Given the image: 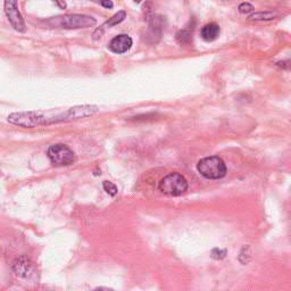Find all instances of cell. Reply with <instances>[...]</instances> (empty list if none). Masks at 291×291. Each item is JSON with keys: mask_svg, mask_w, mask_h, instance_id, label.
<instances>
[{"mask_svg": "<svg viewBox=\"0 0 291 291\" xmlns=\"http://www.w3.org/2000/svg\"><path fill=\"white\" fill-rule=\"evenodd\" d=\"M98 107L93 105H82L69 108L64 112H21L13 113L8 116V122L23 128H35L60 122L75 121L94 115Z\"/></svg>", "mask_w": 291, "mask_h": 291, "instance_id": "cell-1", "label": "cell"}, {"mask_svg": "<svg viewBox=\"0 0 291 291\" xmlns=\"http://www.w3.org/2000/svg\"><path fill=\"white\" fill-rule=\"evenodd\" d=\"M197 170L204 178L208 180H218L225 176L226 165L221 157L211 156L199 160Z\"/></svg>", "mask_w": 291, "mask_h": 291, "instance_id": "cell-2", "label": "cell"}, {"mask_svg": "<svg viewBox=\"0 0 291 291\" xmlns=\"http://www.w3.org/2000/svg\"><path fill=\"white\" fill-rule=\"evenodd\" d=\"M49 23H53L55 26H60L62 29H86L97 24V19L84 14H69L64 16L55 17Z\"/></svg>", "mask_w": 291, "mask_h": 291, "instance_id": "cell-3", "label": "cell"}, {"mask_svg": "<svg viewBox=\"0 0 291 291\" xmlns=\"http://www.w3.org/2000/svg\"><path fill=\"white\" fill-rule=\"evenodd\" d=\"M158 190L167 196H181L188 190V181L180 173H170L159 181Z\"/></svg>", "mask_w": 291, "mask_h": 291, "instance_id": "cell-4", "label": "cell"}, {"mask_svg": "<svg viewBox=\"0 0 291 291\" xmlns=\"http://www.w3.org/2000/svg\"><path fill=\"white\" fill-rule=\"evenodd\" d=\"M47 156L52 164L56 165V166H69L76 159L73 150H71L68 146L63 144L50 146L48 151H47Z\"/></svg>", "mask_w": 291, "mask_h": 291, "instance_id": "cell-5", "label": "cell"}, {"mask_svg": "<svg viewBox=\"0 0 291 291\" xmlns=\"http://www.w3.org/2000/svg\"><path fill=\"white\" fill-rule=\"evenodd\" d=\"M3 10H5L6 16L8 17L11 26L18 32L24 33L26 31V25L21 11L17 8V0H5L3 1Z\"/></svg>", "mask_w": 291, "mask_h": 291, "instance_id": "cell-6", "label": "cell"}, {"mask_svg": "<svg viewBox=\"0 0 291 291\" xmlns=\"http://www.w3.org/2000/svg\"><path fill=\"white\" fill-rule=\"evenodd\" d=\"M133 45V41L130 35L128 34H119L116 35L113 40L109 42L108 48L111 52L115 53V54H124L129 52L131 49V47Z\"/></svg>", "mask_w": 291, "mask_h": 291, "instance_id": "cell-7", "label": "cell"}, {"mask_svg": "<svg viewBox=\"0 0 291 291\" xmlns=\"http://www.w3.org/2000/svg\"><path fill=\"white\" fill-rule=\"evenodd\" d=\"M127 18V13H125L124 10H120L119 13H116L115 15H113V16L108 19V21H106L103 25H101L99 29H97L96 31L93 32V38L94 39H98L99 37H101L105 33V31L107 29H111L114 25H117L120 24L124 21V19Z\"/></svg>", "mask_w": 291, "mask_h": 291, "instance_id": "cell-8", "label": "cell"}, {"mask_svg": "<svg viewBox=\"0 0 291 291\" xmlns=\"http://www.w3.org/2000/svg\"><path fill=\"white\" fill-rule=\"evenodd\" d=\"M13 270L18 277L26 278L27 275L32 271V263L30 262V259L25 256H21L14 262Z\"/></svg>", "mask_w": 291, "mask_h": 291, "instance_id": "cell-9", "label": "cell"}, {"mask_svg": "<svg viewBox=\"0 0 291 291\" xmlns=\"http://www.w3.org/2000/svg\"><path fill=\"white\" fill-rule=\"evenodd\" d=\"M200 35L204 40L207 42H212L216 40L219 35V26L216 23H210V24H206L203 27L202 31H200Z\"/></svg>", "mask_w": 291, "mask_h": 291, "instance_id": "cell-10", "label": "cell"}, {"mask_svg": "<svg viewBox=\"0 0 291 291\" xmlns=\"http://www.w3.org/2000/svg\"><path fill=\"white\" fill-rule=\"evenodd\" d=\"M278 16L277 13L274 11H257V13L251 14L249 16L250 21L255 22H263V21H272Z\"/></svg>", "mask_w": 291, "mask_h": 291, "instance_id": "cell-11", "label": "cell"}, {"mask_svg": "<svg viewBox=\"0 0 291 291\" xmlns=\"http://www.w3.org/2000/svg\"><path fill=\"white\" fill-rule=\"evenodd\" d=\"M191 35H192V31L184 29V30H180L179 32L175 34V39L180 45H188V43H190L191 41Z\"/></svg>", "mask_w": 291, "mask_h": 291, "instance_id": "cell-12", "label": "cell"}, {"mask_svg": "<svg viewBox=\"0 0 291 291\" xmlns=\"http://www.w3.org/2000/svg\"><path fill=\"white\" fill-rule=\"evenodd\" d=\"M103 187L105 189V191L107 192L109 196H115L117 194V188L114 183L109 182V181H104Z\"/></svg>", "mask_w": 291, "mask_h": 291, "instance_id": "cell-13", "label": "cell"}, {"mask_svg": "<svg viewBox=\"0 0 291 291\" xmlns=\"http://www.w3.org/2000/svg\"><path fill=\"white\" fill-rule=\"evenodd\" d=\"M239 11L241 14H248L254 10V6L250 5L249 2H242L239 5Z\"/></svg>", "mask_w": 291, "mask_h": 291, "instance_id": "cell-14", "label": "cell"}, {"mask_svg": "<svg viewBox=\"0 0 291 291\" xmlns=\"http://www.w3.org/2000/svg\"><path fill=\"white\" fill-rule=\"evenodd\" d=\"M225 255H226V250H222L218 248H215L212 250V257L215 259H223L224 257H225Z\"/></svg>", "mask_w": 291, "mask_h": 291, "instance_id": "cell-15", "label": "cell"}, {"mask_svg": "<svg viewBox=\"0 0 291 291\" xmlns=\"http://www.w3.org/2000/svg\"><path fill=\"white\" fill-rule=\"evenodd\" d=\"M100 5L105 8H113L114 3L112 2V0H100Z\"/></svg>", "mask_w": 291, "mask_h": 291, "instance_id": "cell-16", "label": "cell"}, {"mask_svg": "<svg viewBox=\"0 0 291 291\" xmlns=\"http://www.w3.org/2000/svg\"><path fill=\"white\" fill-rule=\"evenodd\" d=\"M54 1L56 2L58 7H60V8H62V9H65L66 7H68V5H66V2L64 1V0H54Z\"/></svg>", "mask_w": 291, "mask_h": 291, "instance_id": "cell-17", "label": "cell"}]
</instances>
